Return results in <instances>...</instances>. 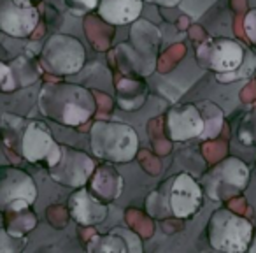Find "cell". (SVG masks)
Here are the masks:
<instances>
[{
	"instance_id": "cell-11",
	"label": "cell",
	"mask_w": 256,
	"mask_h": 253,
	"mask_svg": "<svg viewBox=\"0 0 256 253\" xmlns=\"http://www.w3.org/2000/svg\"><path fill=\"white\" fill-rule=\"evenodd\" d=\"M130 43H132L134 51L137 53V57L130 60L132 67L136 69L137 74L150 76L156 67L158 50L162 44L160 30L153 23L137 18L134 22L132 32H130Z\"/></svg>"
},
{
	"instance_id": "cell-4",
	"label": "cell",
	"mask_w": 256,
	"mask_h": 253,
	"mask_svg": "<svg viewBox=\"0 0 256 253\" xmlns=\"http://www.w3.org/2000/svg\"><path fill=\"white\" fill-rule=\"evenodd\" d=\"M90 150L106 162L126 164L139 151V136L134 127L123 121H95L90 129Z\"/></svg>"
},
{
	"instance_id": "cell-21",
	"label": "cell",
	"mask_w": 256,
	"mask_h": 253,
	"mask_svg": "<svg viewBox=\"0 0 256 253\" xmlns=\"http://www.w3.org/2000/svg\"><path fill=\"white\" fill-rule=\"evenodd\" d=\"M244 29H246V34H248V39L256 46V9L249 11V15L246 16Z\"/></svg>"
},
{
	"instance_id": "cell-18",
	"label": "cell",
	"mask_w": 256,
	"mask_h": 253,
	"mask_svg": "<svg viewBox=\"0 0 256 253\" xmlns=\"http://www.w3.org/2000/svg\"><path fill=\"white\" fill-rule=\"evenodd\" d=\"M116 93H118V104H123L124 100H128L130 97H134V100H139L140 104L144 102L148 95V88H144L140 81H132V79H124L120 85H116Z\"/></svg>"
},
{
	"instance_id": "cell-8",
	"label": "cell",
	"mask_w": 256,
	"mask_h": 253,
	"mask_svg": "<svg viewBox=\"0 0 256 253\" xmlns=\"http://www.w3.org/2000/svg\"><path fill=\"white\" fill-rule=\"evenodd\" d=\"M37 199V186L34 178L20 167L0 165V211L20 213L30 209Z\"/></svg>"
},
{
	"instance_id": "cell-16",
	"label": "cell",
	"mask_w": 256,
	"mask_h": 253,
	"mask_svg": "<svg viewBox=\"0 0 256 253\" xmlns=\"http://www.w3.org/2000/svg\"><path fill=\"white\" fill-rule=\"evenodd\" d=\"M144 0H98L96 13L110 25H126L140 18Z\"/></svg>"
},
{
	"instance_id": "cell-22",
	"label": "cell",
	"mask_w": 256,
	"mask_h": 253,
	"mask_svg": "<svg viewBox=\"0 0 256 253\" xmlns=\"http://www.w3.org/2000/svg\"><path fill=\"white\" fill-rule=\"evenodd\" d=\"M148 4H156V6H162V8H174L178 6L181 0H144Z\"/></svg>"
},
{
	"instance_id": "cell-7",
	"label": "cell",
	"mask_w": 256,
	"mask_h": 253,
	"mask_svg": "<svg viewBox=\"0 0 256 253\" xmlns=\"http://www.w3.org/2000/svg\"><path fill=\"white\" fill-rule=\"evenodd\" d=\"M86 51L81 41L68 34H54L40 50V65L56 76H70L82 69Z\"/></svg>"
},
{
	"instance_id": "cell-20",
	"label": "cell",
	"mask_w": 256,
	"mask_h": 253,
	"mask_svg": "<svg viewBox=\"0 0 256 253\" xmlns=\"http://www.w3.org/2000/svg\"><path fill=\"white\" fill-rule=\"evenodd\" d=\"M67 8L74 13L76 16H84L90 11L96 9L98 6V0H65Z\"/></svg>"
},
{
	"instance_id": "cell-1",
	"label": "cell",
	"mask_w": 256,
	"mask_h": 253,
	"mask_svg": "<svg viewBox=\"0 0 256 253\" xmlns=\"http://www.w3.org/2000/svg\"><path fill=\"white\" fill-rule=\"evenodd\" d=\"M0 139L11 153L30 164L53 167L60 157V143H56L50 127L39 120L4 114L0 121Z\"/></svg>"
},
{
	"instance_id": "cell-23",
	"label": "cell",
	"mask_w": 256,
	"mask_h": 253,
	"mask_svg": "<svg viewBox=\"0 0 256 253\" xmlns=\"http://www.w3.org/2000/svg\"><path fill=\"white\" fill-rule=\"evenodd\" d=\"M248 251L256 253V228H254V230H252V237H251V242H249V248H248Z\"/></svg>"
},
{
	"instance_id": "cell-10",
	"label": "cell",
	"mask_w": 256,
	"mask_h": 253,
	"mask_svg": "<svg viewBox=\"0 0 256 253\" xmlns=\"http://www.w3.org/2000/svg\"><path fill=\"white\" fill-rule=\"evenodd\" d=\"M95 169V162L90 155L67 146V144H60V157H58L56 164L48 171H50L51 178L60 185L79 188L90 181Z\"/></svg>"
},
{
	"instance_id": "cell-17",
	"label": "cell",
	"mask_w": 256,
	"mask_h": 253,
	"mask_svg": "<svg viewBox=\"0 0 256 253\" xmlns=\"http://www.w3.org/2000/svg\"><path fill=\"white\" fill-rule=\"evenodd\" d=\"M9 67H11L12 78H14V83H16V88L28 86L39 79V74H40L39 67H37V65L26 57H18L14 62L9 64Z\"/></svg>"
},
{
	"instance_id": "cell-15",
	"label": "cell",
	"mask_w": 256,
	"mask_h": 253,
	"mask_svg": "<svg viewBox=\"0 0 256 253\" xmlns=\"http://www.w3.org/2000/svg\"><path fill=\"white\" fill-rule=\"evenodd\" d=\"M88 251H142V244L137 234H134L132 230L123 227L110 228L107 234L104 235H95L92 237V241L88 242Z\"/></svg>"
},
{
	"instance_id": "cell-12",
	"label": "cell",
	"mask_w": 256,
	"mask_h": 253,
	"mask_svg": "<svg viewBox=\"0 0 256 253\" xmlns=\"http://www.w3.org/2000/svg\"><path fill=\"white\" fill-rule=\"evenodd\" d=\"M39 25V11L32 0H0V32L28 37Z\"/></svg>"
},
{
	"instance_id": "cell-14",
	"label": "cell",
	"mask_w": 256,
	"mask_h": 253,
	"mask_svg": "<svg viewBox=\"0 0 256 253\" xmlns=\"http://www.w3.org/2000/svg\"><path fill=\"white\" fill-rule=\"evenodd\" d=\"M68 213L76 223L82 227H93L106 220L109 209H107V202L98 199L92 190L82 185L68 199Z\"/></svg>"
},
{
	"instance_id": "cell-3",
	"label": "cell",
	"mask_w": 256,
	"mask_h": 253,
	"mask_svg": "<svg viewBox=\"0 0 256 253\" xmlns=\"http://www.w3.org/2000/svg\"><path fill=\"white\" fill-rule=\"evenodd\" d=\"M204 206V190L193 176L186 172L168 178L150 193L146 209L153 218H193Z\"/></svg>"
},
{
	"instance_id": "cell-5",
	"label": "cell",
	"mask_w": 256,
	"mask_h": 253,
	"mask_svg": "<svg viewBox=\"0 0 256 253\" xmlns=\"http://www.w3.org/2000/svg\"><path fill=\"white\" fill-rule=\"evenodd\" d=\"M254 227L248 218L220 207L210 214L206 227V235L210 248L216 251L240 253L248 251Z\"/></svg>"
},
{
	"instance_id": "cell-13",
	"label": "cell",
	"mask_w": 256,
	"mask_h": 253,
	"mask_svg": "<svg viewBox=\"0 0 256 253\" xmlns=\"http://www.w3.org/2000/svg\"><path fill=\"white\" fill-rule=\"evenodd\" d=\"M204 116L196 104H178L165 116V134L170 141H190L204 132Z\"/></svg>"
},
{
	"instance_id": "cell-19",
	"label": "cell",
	"mask_w": 256,
	"mask_h": 253,
	"mask_svg": "<svg viewBox=\"0 0 256 253\" xmlns=\"http://www.w3.org/2000/svg\"><path fill=\"white\" fill-rule=\"evenodd\" d=\"M237 137L246 146H256V111H251L242 116L237 127Z\"/></svg>"
},
{
	"instance_id": "cell-2",
	"label": "cell",
	"mask_w": 256,
	"mask_h": 253,
	"mask_svg": "<svg viewBox=\"0 0 256 253\" xmlns=\"http://www.w3.org/2000/svg\"><path fill=\"white\" fill-rule=\"evenodd\" d=\"M39 109L65 127H79L95 114L96 102L88 88L76 83H48L39 92Z\"/></svg>"
},
{
	"instance_id": "cell-6",
	"label": "cell",
	"mask_w": 256,
	"mask_h": 253,
	"mask_svg": "<svg viewBox=\"0 0 256 253\" xmlns=\"http://www.w3.org/2000/svg\"><path fill=\"white\" fill-rule=\"evenodd\" d=\"M249 178L251 172L246 162L237 157H226L204 172L198 183L206 197L216 202H226L248 188Z\"/></svg>"
},
{
	"instance_id": "cell-9",
	"label": "cell",
	"mask_w": 256,
	"mask_h": 253,
	"mask_svg": "<svg viewBox=\"0 0 256 253\" xmlns=\"http://www.w3.org/2000/svg\"><path fill=\"white\" fill-rule=\"evenodd\" d=\"M248 58V51L240 43L230 37H210L196 48V60L202 67L226 76L235 72Z\"/></svg>"
}]
</instances>
